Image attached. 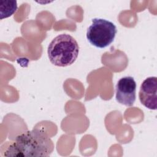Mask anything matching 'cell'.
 Instances as JSON below:
<instances>
[{"instance_id":"cell-6","label":"cell","mask_w":157,"mask_h":157,"mask_svg":"<svg viewBox=\"0 0 157 157\" xmlns=\"http://www.w3.org/2000/svg\"><path fill=\"white\" fill-rule=\"evenodd\" d=\"M17 9L16 1L0 0V19L6 18L13 15Z\"/></svg>"},{"instance_id":"cell-2","label":"cell","mask_w":157,"mask_h":157,"mask_svg":"<svg viewBox=\"0 0 157 157\" xmlns=\"http://www.w3.org/2000/svg\"><path fill=\"white\" fill-rule=\"evenodd\" d=\"M79 47L76 40L68 34L56 36L49 44L47 54L54 65L66 67L73 64L78 57Z\"/></svg>"},{"instance_id":"cell-1","label":"cell","mask_w":157,"mask_h":157,"mask_svg":"<svg viewBox=\"0 0 157 157\" xmlns=\"http://www.w3.org/2000/svg\"><path fill=\"white\" fill-rule=\"evenodd\" d=\"M54 150V144L48 134L34 129L23 132L6 151L7 156H48Z\"/></svg>"},{"instance_id":"cell-4","label":"cell","mask_w":157,"mask_h":157,"mask_svg":"<svg viewBox=\"0 0 157 157\" xmlns=\"http://www.w3.org/2000/svg\"><path fill=\"white\" fill-rule=\"evenodd\" d=\"M117 101L126 106H132L136 97V82L131 76L121 78L116 85Z\"/></svg>"},{"instance_id":"cell-3","label":"cell","mask_w":157,"mask_h":157,"mask_svg":"<svg viewBox=\"0 0 157 157\" xmlns=\"http://www.w3.org/2000/svg\"><path fill=\"white\" fill-rule=\"evenodd\" d=\"M86 31V39L93 46L102 48L109 46L117 33L115 24L104 18H94Z\"/></svg>"},{"instance_id":"cell-5","label":"cell","mask_w":157,"mask_h":157,"mask_svg":"<svg viewBox=\"0 0 157 157\" xmlns=\"http://www.w3.org/2000/svg\"><path fill=\"white\" fill-rule=\"evenodd\" d=\"M157 78L149 77L140 85L139 93V100L142 105L150 110L157 107Z\"/></svg>"}]
</instances>
